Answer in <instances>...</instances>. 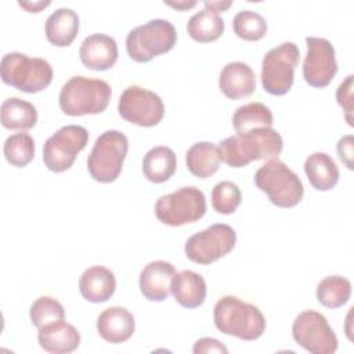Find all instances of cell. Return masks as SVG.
I'll return each instance as SVG.
<instances>
[{
  "mask_svg": "<svg viewBox=\"0 0 354 354\" xmlns=\"http://www.w3.org/2000/svg\"><path fill=\"white\" fill-rule=\"evenodd\" d=\"M177 40V32L171 22L155 18L136 26L127 33L126 50L136 62H148L158 55L170 51Z\"/></svg>",
  "mask_w": 354,
  "mask_h": 354,
  "instance_id": "6",
  "label": "cell"
},
{
  "mask_svg": "<svg viewBox=\"0 0 354 354\" xmlns=\"http://www.w3.org/2000/svg\"><path fill=\"white\" fill-rule=\"evenodd\" d=\"M176 268L171 263L165 260H155L148 263L140 272V290L149 301H163L171 290V281Z\"/></svg>",
  "mask_w": 354,
  "mask_h": 354,
  "instance_id": "16",
  "label": "cell"
},
{
  "mask_svg": "<svg viewBox=\"0 0 354 354\" xmlns=\"http://www.w3.org/2000/svg\"><path fill=\"white\" fill-rule=\"evenodd\" d=\"M218 147L213 142L201 141L195 142L185 153V163L188 170L199 178L213 176L220 167Z\"/></svg>",
  "mask_w": 354,
  "mask_h": 354,
  "instance_id": "26",
  "label": "cell"
},
{
  "mask_svg": "<svg viewBox=\"0 0 354 354\" xmlns=\"http://www.w3.org/2000/svg\"><path fill=\"white\" fill-rule=\"evenodd\" d=\"M307 54L303 62V77L311 87H326L337 72L335 47L324 37H306Z\"/></svg>",
  "mask_w": 354,
  "mask_h": 354,
  "instance_id": "14",
  "label": "cell"
},
{
  "mask_svg": "<svg viewBox=\"0 0 354 354\" xmlns=\"http://www.w3.org/2000/svg\"><path fill=\"white\" fill-rule=\"evenodd\" d=\"M192 351L195 354H203V353H228V348L217 339L214 337H202L195 342Z\"/></svg>",
  "mask_w": 354,
  "mask_h": 354,
  "instance_id": "36",
  "label": "cell"
},
{
  "mask_svg": "<svg viewBox=\"0 0 354 354\" xmlns=\"http://www.w3.org/2000/svg\"><path fill=\"white\" fill-rule=\"evenodd\" d=\"M206 213L205 194L196 187H181L162 195L155 203V216L170 227H180L198 221Z\"/></svg>",
  "mask_w": 354,
  "mask_h": 354,
  "instance_id": "8",
  "label": "cell"
},
{
  "mask_svg": "<svg viewBox=\"0 0 354 354\" xmlns=\"http://www.w3.org/2000/svg\"><path fill=\"white\" fill-rule=\"evenodd\" d=\"M236 134H243L261 127H272L274 116L268 106L261 102H249L239 106L232 116Z\"/></svg>",
  "mask_w": 354,
  "mask_h": 354,
  "instance_id": "27",
  "label": "cell"
},
{
  "mask_svg": "<svg viewBox=\"0 0 354 354\" xmlns=\"http://www.w3.org/2000/svg\"><path fill=\"white\" fill-rule=\"evenodd\" d=\"M254 184L278 207H293L300 203L304 195L299 176L278 158L268 159L256 171Z\"/></svg>",
  "mask_w": 354,
  "mask_h": 354,
  "instance_id": "5",
  "label": "cell"
},
{
  "mask_svg": "<svg viewBox=\"0 0 354 354\" xmlns=\"http://www.w3.org/2000/svg\"><path fill=\"white\" fill-rule=\"evenodd\" d=\"M116 40L104 33H93L87 36L79 48L82 64L91 71L111 69L118 59Z\"/></svg>",
  "mask_w": 354,
  "mask_h": 354,
  "instance_id": "15",
  "label": "cell"
},
{
  "mask_svg": "<svg viewBox=\"0 0 354 354\" xmlns=\"http://www.w3.org/2000/svg\"><path fill=\"white\" fill-rule=\"evenodd\" d=\"M203 6H205L206 10L218 14L220 11L223 12L227 8H230L232 6V1L231 0H225V1H203Z\"/></svg>",
  "mask_w": 354,
  "mask_h": 354,
  "instance_id": "38",
  "label": "cell"
},
{
  "mask_svg": "<svg viewBox=\"0 0 354 354\" xmlns=\"http://www.w3.org/2000/svg\"><path fill=\"white\" fill-rule=\"evenodd\" d=\"M18 4L25 8L28 12H40L43 8L51 4L50 0L47 1H18Z\"/></svg>",
  "mask_w": 354,
  "mask_h": 354,
  "instance_id": "37",
  "label": "cell"
},
{
  "mask_svg": "<svg viewBox=\"0 0 354 354\" xmlns=\"http://www.w3.org/2000/svg\"><path fill=\"white\" fill-rule=\"evenodd\" d=\"M235 242V230L228 224L217 223L191 235L185 242L184 252L191 261L207 266L228 254Z\"/></svg>",
  "mask_w": 354,
  "mask_h": 354,
  "instance_id": "10",
  "label": "cell"
},
{
  "mask_svg": "<svg viewBox=\"0 0 354 354\" xmlns=\"http://www.w3.org/2000/svg\"><path fill=\"white\" fill-rule=\"evenodd\" d=\"M47 40L57 47H68L79 32V15L66 7L57 8L46 21Z\"/></svg>",
  "mask_w": 354,
  "mask_h": 354,
  "instance_id": "22",
  "label": "cell"
},
{
  "mask_svg": "<svg viewBox=\"0 0 354 354\" xmlns=\"http://www.w3.org/2000/svg\"><path fill=\"white\" fill-rule=\"evenodd\" d=\"M213 319L221 333L242 340H256L266 330V318L259 307L231 295L217 300Z\"/></svg>",
  "mask_w": 354,
  "mask_h": 354,
  "instance_id": "2",
  "label": "cell"
},
{
  "mask_svg": "<svg viewBox=\"0 0 354 354\" xmlns=\"http://www.w3.org/2000/svg\"><path fill=\"white\" fill-rule=\"evenodd\" d=\"M1 124L8 130H30L37 122V111L29 101L10 97L1 102Z\"/></svg>",
  "mask_w": 354,
  "mask_h": 354,
  "instance_id": "25",
  "label": "cell"
},
{
  "mask_svg": "<svg viewBox=\"0 0 354 354\" xmlns=\"http://www.w3.org/2000/svg\"><path fill=\"white\" fill-rule=\"evenodd\" d=\"M88 131L79 124L58 129L43 145V162L51 171L61 173L72 167L76 155L86 148Z\"/></svg>",
  "mask_w": 354,
  "mask_h": 354,
  "instance_id": "11",
  "label": "cell"
},
{
  "mask_svg": "<svg viewBox=\"0 0 354 354\" xmlns=\"http://www.w3.org/2000/svg\"><path fill=\"white\" fill-rule=\"evenodd\" d=\"M295 342L311 354H333L337 337L325 315L314 310L300 313L292 325Z\"/></svg>",
  "mask_w": 354,
  "mask_h": 354,
  "instance_id": "12",
  "label": "cell"
},
{
  "mask_svg": "<svg viewBox=\"0 0 354 354\" xmlns=\"http://www.w3.org/2000/svg\"><path fill=\"white\" fill-rule=\"evenodd\" d=\"M299 59V47L292 41H285L267 51L261 61L263 88L272 95L286 94L292 88Z\"/></svg>",
  "mask_w": 354,
  "mask_h": 354,
  "instance_id": "9",
  "label": "cell"
},
{
  "mask_svg": "<svg viewBox=\"0 0 354 354\" xmlns=\"http://www.w3.org/2000/svg\"><path fill=\"white\" fill-rule=\"evenodd\" d=\"M6 160L15 167H25L35 156V140L28 133H15L6 138L3 145Z\"/></svg>",
  "mask_w": 354,
  "mask_h": 354,
  "instance_id": "30",
  "label": "cell"
},
{
  "mask_svg": "<svg viewBox=\"0 0 354 354\" xmlns=\"http://www.w3.org/2000/svg\"><path fill=\"white\" fill-rule=\"evenodd\" d=\"M53 66L48 61L28 57L22 53H8L0 62L3 83L29 94L47 88L53 80Z\"/></svg>",
  "mask_w": 354,
  "mask_h": 354,
  "instance_id": "4",
  "label": "cell"
},
{
  "mask_svg": "<svg viewBox=\"0 0 354 354\" xmlns=\"http://www.w3.org/2000/svg\"><path fill=\"white\" fill-rule=\"evenodd\" d=\"M336 151H337V156L339 159L344 163V166L350 170L354 169V137L351 134L343 136L336 145Z\"/></svg>",
  "mask_w": 354,
  "mask_h": 354,
  "instance_id": "35",
  "label": "cell"
},
{
  "mask_svg": "<svg viewBox=\"0 0 354 354\" xmlns=\"http://www.w3.org/2000/svg\"><path fill=\"white\" fill-rule=\"evenodd\" d=\"M170 292L180 306L196 308L203 304L207 288L201 274L192 270H183L174 274Z\"/></svg>",
  "mask_w": 354,
  "mask_h": 354,
  "instance_id": "21",
  "label": "cell"
},
{
  "mask_svg": "<svg viewBox=\"0 0 354 354\" xmlns=\"http://www.w3.org/2000/svg\"><path fill=\"white\" fill-rule=\"evenodd\" d=\"M282 148L281 134L272 127H261L224 138L218 152L220 159L230 167H243L253 160L277 158Z\"/></svg>",
  "mask_w": 354,
  "mask_h": 354,
  "instance_id": "1",
  "label": "cell"
},
{
  "mask_svg": "<svg viewBox=\"0 0 354 354\" xmlns=\"http://www.w3.org/2000/svg\"><path fill=\"white\" fill-rule=\"evenodd\" d=\"M218 87L221 93L230 100L249 97L256 90L254 72L245 62H228L220 72Z\"/></svg>",
  "mask_w": 354,
  "mask_h": 354,
  "instance_id": "17",
  "label": "cell"
},
{
  "mask_svg": "<svg viewBox=\"0 0 354 354\" xmlns=\"http://www.w3.org/2000/svg\"><path fill=\"white\" fill-rule=\"evenodd\" d=\"M187 32L195 41H214L224 33V19L218 14L203 8L188 19Z\"/></svg>",
  "mask_w": 354,
  "mask_h": 354,
  "instance_id": "28",
  "label": "cell"
},
{
  "mask_svg": "<svg viewBox=\"0 0 354 354\" xmlns=\"http://www.w3.org/2000/svg\"><path fill=\"white\" fill-rule=\"evenodd\" d=\"M232 28L238 37L246 41H257L267 33L266 19L256 11L243 10L235 14Z\"/></svg>",
  "mask_w": 354,
  "mask_h": 354,
  "instance_id": "31",
  "label": "cell"
},
{
  "mask_svg": "<svg viewBox=\"0 0 354 354\" xmlns=\"http://www.w3.org/2000/svg\"><path fill=\"white\" fill-rule=\"evenodd\" d=\"M239 187L228 180L217 183L212 189V206L217 213L231 214L241 203Z\"/></svg>",
  "mask_w": 354,
  "mask_h": 354,
  "instance_id": "33",
  "label": "cell"
},
{
  "mask_svg": "<svg viewBox=\"0 0 354 354\" xmlns=\"http://www.w3.org/2000/svg\"><path fill=\"white\" fill-rule=\"evenodd\" d=\"M116 289L113 272L104 266H93L83 271L79 278L80 295L90 303H104L109 300Z\"/></svg>",
  "mask_w": 354,
  "mask_h": 354,
  "instance_id": "19",
  "label": "cell"
},
{
  "mask_svg": "<svg viewBox=\"0 0 354 354\" xmlns=\"http://www.w3.org/2000/svg\"><path fill=\"white\" fill-rule=\"evenodd\" d=\"M118 111L124 120L133 124L152 127L162 120L165 105L156 93L140 86H129L119 98Z\"/></svg>",
  "mask_w": 354,
  "mask_h": 354,
  "instance_id": "13",
  "label": "cell"
},
{
  "mask_svg": "<svg viewBox=\"0 0 354 354\" xmlns=\"http://www.w3.org/2000/svg\"><path fill=\"white\" fill-rule=\"evenodd\" d=\"M306 176L317 191H329L339 181L336 162L325 152H314L304 162Z\"/></svg>",
  "mask_w": 354,
  "mask_h": 354,
  "instance_id": "23",
  "label": "cell"
},
{
  "mask_svg": "<svg viewBox=\"0 0 354 354\" xmlns=\"http://www.w3.org/2000/svg\"><path fill=\"white\" fill-rule=\"evenodd\" d=\"M353 80L354 76L348 75L336 90V101L343 108L348 126H353Z\"/></svg>",
  "mask_w": 354,
  "mask_h": 354,
  "instance_id": "34",
  "label": "cell"
},
{
  "mask_svg": "<svg viewBox=\"0 0 354 354\" xmlns=\"http://www.w3.org/2000/svg\"><path fill=\"white\" fill-rule=\"evenodd\" d=\"M351 296V282L342 275H329L317 286V300L328 308L342 307Z\"/></svg>",
  "mask_w": 354,
  "mask_h": 354,
  "instance_id": "29",
  "label": "cell"
},
{
  "mask_svg": "<svg viewBox=\"0 0 354 354\" xmlns=\"http://www.w3.org/2000/svg\"><path fill=\"white\" fill-rule=\"evenodd\" d=\"M136 329L133 314L119 306L108 307L97 318V330L100 336L109 343H123L129 340Z\"/></svg>",
  "mask_w": 354,
  "mask_h": 354,
  "instance_id": "18",
  "label": "cell"
},
{
  "mask_svg": "<svg viewBox=\"0 0 354 354\" xmlns=\"http://www.w3.org/2000/svg\"><path fill=\"white\" fill-rule=\"evenodd\" d=\"M111 86L101 79L71 77L59 91V108L65 115L82 116L101 113L111 101Z\"/></svg>",
  "mask_w": 354,
  "mask_h": 354,
  "instance_id": "3",
  "label": "cell"
},
{
  "mask_svg": "<svg viewBox=\"0 0 354 354\" xmlns=\"http://www.w3.org/2000/svg\"><path fill=\"white\" fill-rule=\"evenodd\" d=\"M177 158L171 148L158 145L151 148L142 159V171L151 183H165L176 171Z\"/></svg>",
  "mask_w": 354,
  "mask_h": 354,
  "instance_id": "24",
  "label": "cell"
},
{
  "mask_svg": "<svg viewBox=\"0 0 354 354\" xmlns=\"http://www.w3.org/2000/svg\"><path fill=\"white\" fill-rule=\"evenodd\" d=\"M37 340L40 347L47 353L66 354L75 351L80 344V333L64 319L53 322L39 329Z\"/></svg>",
  "mask_w": 354,
  "mask_h": 354,
  "instance_id": "20",
  "label": "cell"
},
{
  "mask_svg": "<svg viewBox=\"0 0 354 354\" xmlns=\"http://www.w3.org/2000/svg\"><path fill=\"white\" fill-rule=\"evenodd\" d=\"M29 317H30L32 324L37 329H40L46 325H50L53 322L64 319L65 310H64L62 304L58 300H55L54 297L41 296L32 303Z\"/></svg>",
  "mask_w": 354,
  "mask_h": 354,
  "instance_id": "32",
  "label": "cell"
},
{
  "mask_svg": "<svg viewBox=\"0 0 354 354\" xmlns=\"http://www.w3.org/2000/svg\"><path fill=\"white\" fill-rule=\"evenodd\" d=\"M129 151V140L119 130L104 131L94 142L87 158V170L98 183L115 181L123 167Z\"/></svg>",
  "mask_w": 354,
  "mask_h": 354,
  "instance_id": "7",
  "label": "cell"
},
{
  "mask_svg": "<svg viewBox=\"0 0 354 354\" xmlns=\"http://www.w3.org/2000/svg\"><path fill=\"white\" fill-rule=\"evenodd\" d=\"M165 4L177 8V10H189L196 6V1H165Z\"/></svg>",
  "mask_w": 354,
  "mask_h": 354,
  "instance_id": "39",
  "label": "cell"
}]
</instances>
